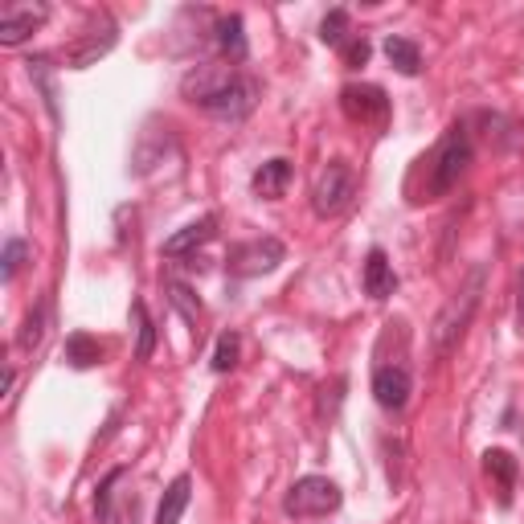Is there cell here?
<instances>
[{
  "mask_svg": "<svg viewBox=\"0 0 524 524\" xmlns=\"http://www.w3.org/2000/svg\"><path fill=\"white\" fill-rule=\"evenodd\" d=\"M66 361H70L74 369H91V365L103 361V344H99L95 336H86V332H74V336L66 340Z\"/></svg>",
  "mask_w": 524,
  "mask_h": 524,
  "instance_id": "obj_15",
  "label": "cell"
},
{
  "mask_svg": "<svg viewBox=\"0 0 524 524\" xmlns=\"http://www.w3.org/2000/svg\"><path fill=\"white\" fill-rule=\"evenodd\" d=\"M484 283H488V267L479 262V267L467 275V283L447 299V308H443L439 316H434L430 340H434V348H439V353L455 348L459 336L467 332V324H471V316H475V308H479V295H484Z\"/></svg>",
  "mask_w": 524,
  "mask_h": 524,
  "instance_id": "obj_2",
  "label": "cell"
},
{
  "mask_svg": "<svg viewBox=\"0 0 524 524\" xmlns=\"http://www.w3.org/2000/svg\"><path fill=\"white\" fill-rule=\"evenodd\" d=\"M385 58H389L393 70L406 74V78H414L422 70V54H418V46H414L410 37H389L385 41Z\"/></svg>",
  "mask_w": 524,
  "mask_h": 524,
  "instance_id": "obj_14",
  "label": "cell"
},
{
  "mask_svg": "<svg viewBox=\"0 0 524 524\" xmlns=\"http://www.w3.org/2000/svg\"><path fill=\"white\" fill-rule=\"evenodd\" d=\"M287 181H291V164L287 160H267L258 172H254V193L262 197V201H279L283 193H287Z\"/></svg>",
  "mask_w": 524,
  "mask_h": 524,
  "instance_id": "obj_11",
  "label": "cell"
},
{
  "mask_svg": "<svg viewBox=\"0 0 524 524\" xmlns=\"http://www.w3.org/2000/svg\"><path fill=\"white\" fill-rule=\"evenodd\" d=\"M131 320H136V332H140L136 357L148 361V357H152V348H156V328H152V320H148V312H144V303H136V308H131Z\"/></svg>",
  "mask_w": 524,
  "mask_h": 524,
  "instance_id": "obj_21",
  "label": "cell"
},
{
  "mask_svg": "<svg viewBox=\"0 0 524 524\" xmlns=\"http://www.w3.org/2000/svg\"><path fill=\"white\" fill-rule=\"evenodd\" d=\"M430 164V185H426V201H434V197H443V193H451L455 185H459V177L467 172V164H471V144H467V131L463 127H451L447 131V140L434 148V156L426 160Z\"/></svg>",
  "mask_w": 524,
  "mask_h": 524,
  "instance_id": "obj_3",
  "label": "cell"
},
{
  "mask_svg": "<svg viewBox=\"0 0 524 524\" xmlns=\"http://www.w3.org/2000/svg\"><path fill=\"white\" fill-rule=\"evenodd\" d=\"M393 291H398V275H393L385 250H369V258H365V295L369 299H389Z\"/></svg>",
  "mask_w": 524,
  "mask_h": 524,
  "instance_id": "obj_10",
  "label": "cell"
},
{
  "mask_svg": "<svg viewBox=\"0 0 524 524\" xmlns=\"http://www.w3.org/2000/svg\"><path fill=\"white\" fill-rule=\"evenodd\" d=\"M111 46H115V29H111L107 37H82L78 46H70V50H66V62H70L74 70H82V66H91L95 58H103Z\"/></svg>",
  "mask_w": 524,
  "mask_h": 524,
  "instance_id": "obj_16",
  "label": "cell"
},
{
  "mask_svg": "<svg viewBox=\"0 0 524 524\" xmlns=\"http://www.w3.org/2000/svg\"><path fill=\"white\" fill-rule=\"evenodd\" d=\"M520 324H524V279H520Z\"/></svg>",
  "mask_w": 524,
  "mask_h": 524,
  "instance_id": "obj_26",
  "label": "cell"
},
{
  "mask_svg": "<svg viewBox=\"0 0 524 524\" xmlns=\"http://www.w3.org/2000/svg\"><path fill=\"white\" fill-rule=\"evenodd\" d=\"M217 46L230 62H242L246 58V37H242V17H222L217 21Z\"/></svg>",
  "mask_w": 524,
  "mask_h": 524,
  "instance_id": "obj_17",
  "label": "cell"
},
{
  "mask_svg": "<svg viewBox=\"0 0 524 524\" xmlns=\"http://www.w3.org/2000/svg\"><path fill=\"white\" fill-rule=\"evenodd\" d=\"M172 303H177V308L197 324V316H201V308H193V299H189V291L185 287H172Z\"/></svg>",
  "mask_w": 524,
  "mask_h": 524,
  "instance_id": "obj_25",
  "label": "cell"
},
{
  "mask_svg": "<svg viewBox=\"0 0 524 524\" xmlns=\"http://www.w3.org/2000/svg\"><path fill=\"white\" fill-rule=\"evenodd\" d=\"M320 41L324 46H348V13L344 9H332L320 21Z\"/></svg>",
  "mask_w": 524,
  "mask_h": 524,
  "instance_id": "obj_20",
  "label": "cell"
},
{
  "mask_svg": "<svg viewBox=\"0 0 524 524\" xmlns=\"http://www.w3.org/2000/svg\"><path fill=\"white\" fill-rule=\"evenodd\" d=\"M41 324H46V312H33V316L25 320V332H21V348H37V340H41Z\"/></svg>",
  "mask_w": 524,
  "mask_h": 524,
  "instance_id": "obj_24",
  "label": "cell"
},
{
  "mask_svg": "<svg viewBox=\"0 0 524 524\" xmlns=\"http://www.w3.org/2000/svg\"><path fill=\"white\" fill-rule=\"evenodd\" d=\"M340 508V488L332 484V479L324 475H303L291 484L287 500H283V512L287 516H299V520H308V516H328Z\"/></svg>",
  "mask_w": 524,
  "mask_h": 524,
  "instance_id": "obj_4",
  "label": "cell"
},
{
  "mask_svg": "<svg viewBox=\"0 0 524 524\" xmlns=\"http://www.w3.org/2000/svg\"><path fill=\"white\" fill-rule=\"evenodd\" d=\"M484 467H488V475L500 479V500L508 504V500H512V484H516V459H512L508 451H488V455H484Z\"/></svg>",
  "mask_w": 524,
  "mask_h": 524,
  "instance_id": "obj_18",
  "label": "cell"
},
{
  "mask_svg": "<svg viewBox=\"0 0 524 524\" xmlns=\"http://www.w3.org/2000/svg\"><path fill=\"white\" fill-rule=\"evenodd\" d=\"M25 242L21 238H9L5 242V279H17V271H21V262H25Z\"/></svg>",
  "mask_w": 524,
  "mask_h": 524,
  "instance_id": "obj_22",
  "label": "cell"
},
{
  "mask_svg": "<svg viewBox=\"0 0 524 524\" xmlns=\"http://www.w3.org/2000/svg\"><path fill=\"white\" fill-rule=\"evenodd\" d=\"M283 262V242L279 238H258V242H242L230 250V271L250 279V275H267Z\"/></svg>",
  "mask_w": 524,
  "mask_h": 524,
  "instance_id": "obj_6",
  "label": "cell"
},
{
  "mask_svg": "<svg viewBox=\"0 0 524 524\" xmlns=\"http://www.w3.org/2000/svg\"><path fill=\"white\" fill-rule=\"evenodd\" d=\"M340 107H344L348 119H357V123H381L389 115L385 91H381V86H369V82L344 86V91H340Z\"/></svg>",
  "mask_w": 524,
  "mask_h": 524,
  "instance_id": "obj_7",
  "label": "cell"
},
{
  "mask_svg": "<svg viewBox=\"0 0 524 524\" xmlns=\"http://www.w3.org/2000/svg\"><path fill=\"white\" fill-rule=\"evenodd\" d=\"M46 17H50L46 5L21 9V13H5V17H0V46H21V41H25L33 29L46 25Z\"/></svg>",
  "mask_w": 524,
  "mask_h": 524,
  "instance_id": "obj_9",
  "label": "cell"
},
{
  "mask_svg": "<svg viewBox=\"0 0 524 524\" xmlns=\"http://www.w3.org/2000/svg\"><path fill=\"white\" fill-rule=\"evenodd\" d=\"M213 217H201V222H193V226H185L181 234H172L168 242H164V254L168 258H181V254H189V250H197V246H205L209 238H213Z\"/></svg>",
  "mask_w": 524,
  "mask_h": 524,
  "instance_id": "obj_12",
  "label": "cell"
},
{
  "mask_svg": "<svg viewBox=\"0 0 524 524\" xmlns=\"http://www.w3.org/2000/svg\"><path fill=\"white\" fill-rule=\"evenodd\" d=\"M344 62H348V66H365V62H369V41H365V37L348 41V46H344Z\"/></svg>",
  "mask_w": 524,
  "mask_h": 524,
  "instance_id": "obj_23",
  "label": "cell"
},
{
  "mask_svg": "<svg viewBox=\"0 0 524 524\" xmlns=\"http://www.w3.org/2000/svg\"><path fill=\"white\" fill-rule=\"evenodd\" d=\"M185 95H189V103H197L209 115L242 119L258 103V86L250 78L234 74L230 66H197L185 78Z\"/></svg>",
  "mask_w": 524,
  "mask_h": 524,
  "instance_id": "obj_1",
  "label": "cell"
},
{
  "mask_svg": "<svg viewBox=\"0 0 524 524\" xmlns=\"http://www.w3.org/2000/svg\"><path fill=\"white\" fill-rule=\"evenodd\" d=\"M189 475H181V479H172L168 484V492H164V500H160V508H156V524H177L181 516H185V508H189Z\"/></svg>",
  "mask_w": 524,
  "mask_h": 524,
  "instance_id": "obj_13",
  "label": "cell"
},
{
  "mask_svg": "<svg viewBox=\"0 0 524 524\" xmlns=\"http://www.w3.org/2000/svg\"><path fill=\"white\" fill-rule=\"evenodd\" d=\"M357 197V172L348 168L344 160H332L320 177H316V189H312V209L320 217H336L348 209V201Z\"/></svg>",
  "mask_w": 524,
  "mask_h": 524,
  "instance_id": "obj_5",
  "label": "cell"
},
{
  "mask_svg": "<svg viewBox=\"0 0 524 524\" xmlns=\"http://www.w3.org/2000/svg\"><path fill=\"white\" fill-rule=\"evenodd\" d=\"M238 353H242L238 332H222V340H217V348H213V373H230L238 365Z\"/></svg>",
  "mask_w": 524,
  "mask_h": 524,
  "instance_id": "obj_19",
  "label": "cell"
},
{
  "mask_svg": "<svg viewBox=\"0 0 524 524\" xmlns=\"http://www.w3.org/2000/svg\"><path fill=\"white\" fill-rule=\"evenodd\" d=\"M373 398L381 410H402L410 402V373L402 365H385L373 373Z\"/></svg>",
  "mask_w": 524,
  "mask_h": 524,
  "instance_id": "obj_8",
  "label": "cell"
}]
</instances>
